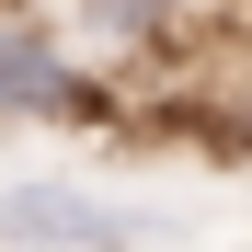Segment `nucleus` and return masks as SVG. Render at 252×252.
<instances>
[{"label":"nucleus","instance_id":"1","mask_svg":"<svg viewBox=\"0 0 252 252\" xmlns=\"http://www.w3.org/2000/svg\"><path fill=\"white\" fill-rule=\"evenodd\" d=\"M0 115L12 126H115V80L80 69L46 34V12L0 0Z\"/></svg>","mask_w":252,"mask_h":252},{"label":"nucleus","instance_id":"2","mask_svg":"<svg viewBox=\"0 0 252 252\" xmlns=\"http://www.w3.org/2000/svg\"><path fill=\"white\" fill-rule=\"evenodd\" d=\"M195 23H206V0H58L46 12V34L80 69H149V58H172Z\"/></svg>","mask_w":252,"mask_h":252},{"label":"nucleus","instance_id":"3","mask_svg":"<svg viewBox=\"0 0 252 252\" xmlns=\"http://www.w3.org/2000/svg\"><path fill=\"white\" fill-rule=\"evenodd\" d=\"M0 241L12 252H126L138 218H115V206L80 195V184H12L0 195Z\"/></svg>","mask_w":252,"mask_h":252},{"label":"nucleus","instance_id":"4","mask_svg":"<svg viewBox=\"0 0 252 252\" xmlns=\"http://www.w3.org/2000/svg\"><path fill=\"white\" fill-rule=\"evenodd\" d=\"M218 149H241V160H252V115H229V126H218Z\"/></svg>","mask_w":252,"mask_h":252}]
</instances>
